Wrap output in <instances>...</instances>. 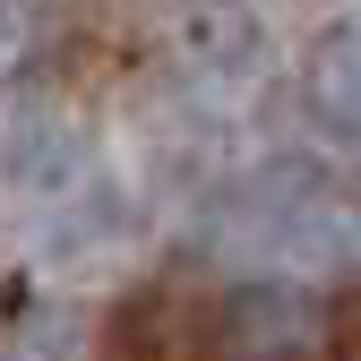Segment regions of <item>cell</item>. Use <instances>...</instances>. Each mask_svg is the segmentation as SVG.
Instances as JSON below:
<instances>
[{"label": "cell", "instance_id": "cell-4", "mask_svg": "<svg viewBox=\"0 0 361 361\" xmlns=\"http://www.w3.org/2000/svg\"><path fill=\"white\" fill-rule=\"evenodd\" d=\"M301 95H310V121H319L327 138L361 147V35L353 26L319 35V52H310V69H301Z\"/></svg>", "mask_w": 361, "mask_h": 361}, {"label": "cell", "instance_id": "cell-2", "mask_svg": "<svg viewBox=\"0 0 361 361\" xmlns=\"http://www.w3.org/2000/svg\"><path fill=\"white\" fill-rule=\"evenodd\" d=\"M0 172H9L18 198H69L86 180V129L43 104V112H18L9 129H0Z\"/></svg>", "mask_w": 361, "mask_h": 361}, {"label": "cell", "instance_id": "cell-3", "mask_svg": "<svg viewBox=\"0 0 361 361\" xmlns=\"http://www.w3.org/2000/svg\"><path fill=\"white\" fill-rule=\"evenodd\" d=\"M276 250H284L293 267H319V276H344V267H361V190H344V180L327 172L319 190L293 207V224L276 233Z\"/></svg>", "mask_w": 361, "mask_h": 361}, {"label": "cell", "instance_id": "cell-7", "mask_svg": "<svg viewBox=\"0 0 361 361\" xmlns=\"http://www.w3.org/2000/svg\"><path fill=\"white\" fill-rule=\"evenodd\" d=\"M18 61H26V18L0 0V69H18Z\"/></svg>", "mask_w": 361, "mask_h": 361}, {"label": "cell", "instance_id": "cell-6", "mask_svg": "<svg viewBox=\"0 0 361 361\" xmlns=\"http://www.w3.org/2000/svg\"><path fill=\"white\" fill-rule=\"evenodd\" d=\"M78 353H86V327L69 310H26L9 327V361H78Z\"/></svg>", "mask_w": 361, "mask_h": 361}, {"label": "cell", "instance_id": "cell-5", "mask_svg": "<svg viewBox=\"0 0 361 361\" xmlns=\"http://www.w3.org/2000/svg\"><path fill=\"white\" fill-rule=\"evenodd\" d=\"M258 69H267V35L241 26V18H215V26H198L180 43V78H190L198 95H250Z\"/></svg>", "mask_w": 361, "mask_h": 361}, {"label": "cell", "instance_id": "cell-1", "mask_svg": "<svg viewBox=\"0 0 361 361\" xmlns=\"http://www.w3.org/2000/svg\"><path fill=\"white\" fill-rule=\"evenodd\" d=\"M319 327H327V310L310 301L301 284L258 276V284H241L233 301L215 310V353L224 361H301L310 344H319Z\"/></svg>", "mask_w": 361, "mask_h": 361}, {"label": "cell", "instance_id": "cell-8", "mask_svg": "<svg viewBox=\"0 0 361 361\" xmlns=\"http://www.w3.org/2000/svg\"><path fill=\"white\" fill-rule=\"evenodd\" d=\"M180 9H241V0H180Z\"/></svg>", "mask_w": 361, "mask_h": 361}]
</instances>
